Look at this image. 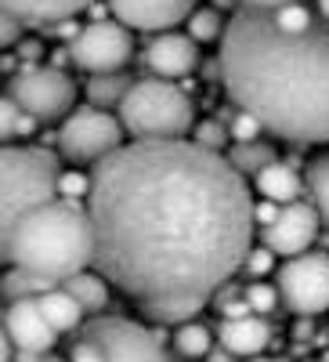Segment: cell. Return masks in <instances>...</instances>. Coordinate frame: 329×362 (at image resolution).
Here are the masks:
<instances>
[{
	"mask_svg": "<svg viewBox=\"0 0 329 362\" xmlns=\"http://www.w3.org/2000/svg\"><path fill=\"white\" fill-rule=\"evenodd\" d=\"M58 153L47 145H0V264H11V235L40 203L58 199Z\"/></svg>",
	"mask_w": 329,
	"mask_h": 362,
	"instance_id": "4",
	"label": "cell"
},
{
	"mask_svg": "<svg viewBox=\"0 0 329 362\" xmlns=\"http://www.w3.org/2000/svg\"><path fill=\"white\" fill-rule=\"evenodd\" d=\"M15 47H18V51H15L18 66H40V58H44V51H47V47H44V40H37V37H33V40L22 37Z\"/></svg>",
	"mask_w": 329,
	"mask_h": 362,
	"instance_id": "32",
	"label": "cell"
},
{
	"mask_svg": "<svg viewBox=\"0 0 329 362\" xmlns=\"http://www.w3.org/2000/svg\"><path fill=\"white\" fill-rule=\"evenodd\" d=\"M221 83L264 134L293 145H329V22L282 33L268 11L235 8L221 51Z\"/></svg>",
	"mask_w": 329,
	"mask_h": 362,
	"instance_id": "2",
	"label": "cell"
},
{
	"mask_svg": "<svg viewBox=\"0 0 329 362\" xmlns=\"http://www.w3.org/2000/svg\"><path fill=\"white\" fill-rule=\"evenodd\" d=\"M318 214L308 199H297L289 206H279V214L272 225L261 228V247L272 250L275 257L289 261V257H301L308 254V247L318 239Z\"/></svg>",
	"mask_w": 329,
	"mask_h": 362,
	"instance_id": "11",
	"label": "cell"
},
{
	"mask_svg": "<svg viewBox=\"0 0 329 362\" xmlns=\"http://www.w3.org/2000/svg\"><path fill=\"white\" fill-rule=\"evenodd\" d=\"M109 15L131 33H170L199 8V0H105Z\"/></svg>",
	"mask_w": 329,
	"mask_h": 362,
	"instance_id": "12",
	"label": "cell"
},
{
	"mask_svg": "<svg viewBox=\"0 0 329 362\" xmlns=\"http://www.w3.org/2000/svg\"><path fill=\"white\" fill-rule=\"evenodd\" d=\"M225 127H228L232 145H246V141H261V138H264V127L257 124L250 112H243V109H232V116H228Z\"/></svg>",
	"mask_w": 329,
	"mask_h": 362,
	"instance_id": "30",
	"label": "cell"
},
{
	"mask_svg": "<svg viewBox=\"0 0 329 362\" xmlns=\"http://www.w3.org/2000/svg\"><path fill=\"white\" fill-rule=\"evenodd\" d=\"M275 268V254L272 250H264V247H250V254L243 257V264H239V276H246V279H253V283H261L268 272Z\"/></svg>",
	"mask_w": 329,
	"mask_h": 362,
	"instance_id": "31",
	"label": "cell"
},
{
	"mask_svg": "<svg viewBox=\"0 0 329 362\" xmlns=\"http://www.w3.org/2000/svg\"><path fill=\"white\" fill-rule=\"evenodd\" d=\"M228 167L239 174V177H257L264 167H272L279 160L275 153V145L272 141H246V145H228V153H225Z\"/></svg>",
	"mask_w": 329,
	"mask_h": 362,
	"instance_id": "20",
	"label": "cell"
},
{
	"mask_svg": "<svg viewBox=\"0 0 329 362\" xmlns=\"http://www.w3.org/2000/svg\"><path fill=\"white\" fill-rule=\"evenodd\" d=\"M253 189L261 199L275 203V206H289L297 199H304V177L297 174L293 163L286 160H275L272 167H264L257 177H253Z\"/></svg>",
	"mask_w": 329,
	"mask_h": 362,
	"instance_id": "17",
	"label": "cell"
},
{
	"mask_svg": "<svg viewBox=\"0 0 329 362\" xmlns=\"http://www.w3.org/2000/svg\"><path fill=\"white\" fill-rule=\"evenodd\" d=\"M80 29H83V25H80L76 18H66V22H51V25H44V33H51V37H58V40H73Z\"/></svg>",
	"mask_w": 329,
	"mask_h": 362,
	"instance_id": "34",
	"label": "cell"
},
{
	"mask_svg": "<svg viewBox=\"0 0 329 362\" xmlns=\"http://www.w3.org/2000/svg\"><path fill=\"white\" fill-rule=\"evenodd\" d=\"M243 362H289L282 355H253V358H243Z\"/></svg>",
	"mask_w": 329,
	"mask_h": 362,
	"instance_id": "44",
	"label": "cell"
},
{
	"mask_svg": "<svg viewBox=\"0 0 329 362\" xmlns=\"http://www.w3.org/2000/svg\"><path fill=\"white\" fill-rule=\"evenodd\" d=\"M214 344H217L214 329L206 322H199V319H189L181 326H174V334H170V351L181 355V358H203Z\"/></svg>",
	"mask_w": 329,
	"mask_h": 362,
	"instance_id": "22",
	"label": "cell"
},
{
	"mask_svg": "<svg viewBox=\"0 0 329 362\" xmlns=\"http://www.w3.org/2000/svg\"><path fill=\"white\" fill-rule=\"evenodd\" d=\"M214 11H235V0H210Z\"/></svg>",
	"mask_w": 329,
	"mask_h": 362,
	"instance_id": "43",
	"label": "cell"
},
{
	"mask_svg": "<svg viewBox=\"0 0 329 362\" xmlns=\"http://www.w3.org/2000/svg\"><path fill=\"white\" fill-rule=\"evenodd\" d=\"M217 344L232 351L235 358H253L264 355V348L272 344V322L261 315H243V319H221L217 326Z\"/></svg>",
	"mask_w": 329,
	"mask_h": 362,
	"instance_id": "15",
	"label": "cell"
},
{
	"mask_svg": "<svg viewBox=\"0 0 329 362\" xmlns=\"http://www.w3.org/2000/svg\"><path fill=\"white\" fill-rule=\"evenodd\" d=\"M4 329H8V341H11L15 355H44V351H54V344H58V334L44 319L37 297L33 300H11L4 308Z\"/></svg>",
	"mask_w": 329,
	"mask_h": 362,
	"instance_id": "14",
	"label": "cell"
},
{
	"mask_svg": "<svg viewBox=\"0 0 329 362\" xmlns=\"http://www.w3.org/2000/svg\"><path fill=\"white\" fill-rule=\"evenodd\" d=\"M22 33H25V25L0 11V47H15V44L22 40Z\"/></svg>",
	"mask_w": 329,
	"mask_h": 362,
	"instance_id": "33",
	"label": "cell"
},
{
	"mask_svg": "<svg viewBox=\"0 0 329 362\" xmlns=\"http://www.w3.org/2000/svg\"><path fill=\"white\" fill-rule=\"evenodd\" d=\"M87 196H91V174H83V170H62L58 174V199L83 206Z\"/></svg>",
	"mask_w": 329,
	"mask_h": 362,
	"instance_id": "29",
	"label": "cell"
},
{
	"mask_svg": "<svg viewBox=\"0 0 329 362\" xmlns=\"http://www.w3.org/2000/svg\"><path fill=\"white\" fill-rule=\"evenodd\" d=\"M69 62H73V58H69V47H54V51H51V69H62V73H66Z\"/></svg>",
	"mask_w": 329,
	"mask_h": 362,
	"instance_id": "39",
	"label": "cell"
},
{
	"mask_svg": "<svg viewBox=\"0 0 329 362\" xmlns=\"http://www.w3.org/2000/svg\"><path fill=\"white\" fill-rule=\"evenodd\" d=\"M275 290L282 308L293 315L315 319L329 312V254L325 250H308L301 257H289L275 272Z\"/></svg>",
	"mask_w": 329,
	"mask_h": 362,
	"instance_id": "9",
	"label": "cell"
},
{
	"mask_svg": "<svg viewBox=\"0 0 329 362\" xmlns=\"http://www.w3.org/2000/svg\"><path fill=\"white\" fill-rule=\"evenodd\" d=\"M11 264L54 286L87 272L95 264V228L87 206L51 199L29 210L11 235Z\"/></svg>",
	"mask_w": 329,
	"mask_h": 362,
	"instance_id": "3",
	"label": "cell"
},
{
	"mask_svg": "<svg viewBox=\"0 0 329 362\" xmlns=\"http://www.w3.org/2000/svg\"><path fill=\"white\" fill-rule=\"evenodd\" d=\"M95 0H0V11L11 15L22 25H51V22H66L87 11Z\"/></svg>",
	"mask_w": 329,
	"mask_h": 362,
	"instance_id": "16",
	"label": "cell"
},
{
	"mask_svg": "<svg viewBox=\"0 0 329 362\" xmlns=\"http://www.w3.org/2000/svg\"><path fill=\"white\" fill-rule=\"evenodd\" d=\"M315 15H318L322 22H329V0H315Z\"/></svg>",
	"mask_w": 329,
	"mask_h": 362,
	"instance_id": "42",
	"label": "cell"
},
{
	"mask_svg": "<svg viewBox=\"0 0 329 362\" xmlns=\"http://www.w3.org/2000/svg\"><path fill=\"white\" fill-rule=\"evenodd\" d=\"M199 66V44L189 33H156L141 51V69L156 80H181Z\"/></svg>",
	"mask_w": 329,
	"mask_h": 362,
	"instance_id": "13",
	"label": "cell"
},
{
	"mask_svg": "<svg viewBox=\"0 0 329 362\" xmlns=\"http://www.w3.org/2000/svg\"><path fill=\"white\" fill-rule=\"evenodd\" d=\"M203 358H206V362H235V355H232V351H225L221 344H214V348L206 351Z\"/></svg>",
	"mask_w": 329,
	"mask_h": 362,
	"instance_id": "40",
	"label": "cell"
},
{
	"mask_svg": "<svg viewBox=\"0 0 329 362\" xmlns=\"http://www.w3.org/2000/svg\"><path fill=\"white\" fill-rule=\"evenodd\" d=\"M134 76L131 73H95V76H87L83 83V95H87V105H95V109H119V102L127 98V90H131Z\"/></svg>",
	"mask_w": 329,
	"mask_h": 362,
	"instance_id": "18",
	"label": "cell"
},
{
	"mask_svg": "<svg viewBox=\"0 0 329 362\" xmlns=\"http://www.w3.org/2000/svg\"><path fill=\"white\" fill-rule=\"evenodd\" d=\"M243 297H246L250 312H253V315H261V319L275 315V312L282 308V300H279V290H275V283H264V279H261V283H246Z\"/></svg>",
	"mask_w": 329,
	"mask_h": 362,
	"instance_id": "28",
	"label": "cell"
},
{
	"mask_svg": "<svg viewBox=\"0 0 329 362\" xmlns=\"http://www.w3.org/2000/svg\"><path fill=\"white\" fill-rule=\"evenodd\" d=\"M62 290L76 300L83 315H95V312L109 308V283L98 276V272H91V268L80 272V276H73V279H66Z\"/></svg>",
	"mask_w": 329,
	"mask_h": 362,
	"instance_id": "21",
	"label": "cell"
},
{
	"mask_svg": "<svg viewBox=\"0 0 329 362\" xmlns=\"http://www.w3.org/2000/svg\"><path fill=\"white\" fill-rule=\"evenodd\" d=\"M37 305H40L44 319L54 326V334H58V337H62V334H73V329H80V322H83L80 305H76V300H73L62 286H54V290L40 293V297H37Z\"/></svg>",
	"mask_w": 329,
	"mask_h": 362,
	"instance_id": "19",
	"label": "cell"
},
{
	"mask_svg": "<svg viewBox=\"0 0 329 362\" xmlns=\"http://www.w3.org/2000/svg\"><path fill=\"white\" fill-rule=\"evenodd\" d=\"M11 362H69V358L54 355V351H44V355H15Z\"/></svg>",
	"mask_w": 329,
	"mask_h": 362,
	"instance_id": "38",
	"label": "cell"
},
{
	"mask_svg": "<svg viewBox=\"0 0 329 362\" xmlns=\"http://www.w3.org/2000/svg\"><path fill=\"white\" fill-rule=\"evenodd\" d=\"M47 290H54V283H44V279L29 276V272H22L15 264L0 276V297H4L8 305H11V300H33V297L47 293Z\"/></svg>",
	"mask_w": 329,
	"mask_h": 362,
	"instance_id": "24",
	"label": "cell"
},
{
	"mask_svg": "<svg viewBox=\"0 0 329 362\" xmlns=\"http://www.w3.org/2000/svg\"><path fill=\"white\" fill-rule=\"evenodd\" d=\"M189 141H196L199 148H206V153H217V156H225V153H228V145H232L228 127L221 124L217 116H214V119H203V124H196Z\"/></svg>",
	"mask_w": 329,
	"mask_h": 362,
	"instance_id": "27",
	"label": "cell"
},
{
	"mask_svg": "<svg viewBox=\"0 0 329 362\" xmlns=\"http://www.w3.org/2000/svg\"><path fill=\"white\" fill-rule=\"evenodd\" d=\"M282 4H304V0H235V8H253V11H272Z\"/></svg>",
	"mask_w": 329,
	"mask_h": 362,
	"instance_id": "36",
	"label": "cell"
},
{
	"mask_svg": "<svg viewBox=\"0 0 329 362\" xmlns=\"http://www.w3.org/2000/svg\"><path fill=\"white\" fill-rule=\"evenodd\" d=\"M189 37L196 40V44H210V40H221L225 37V25H228V18L221 15V11H214L210 4L206 8H196L192 15H189Z\"/></svg>",
	"mask_w": 329,
	"mask_h": 362,
	"instance_id": "26",
	"label": "cell"
},
{
	"mask_svg": "<svg viewBox=\"0 0 329 362\" xmlns=\"http://www.w3.org/2000/svg\"><path fill=\"white\" fill-rule=\"evenodd\" d=\"M116 119L131 141H181L196 127V105L181 83L141 76L119 102Z\"/></svg>",
	"mask_w": 329,
	"mask_h": 362,
	"instance_id": "5",
	"label": "cell"
},
{
	"mask_svg": "<svg viewBox=\"0 0 329 362\" xmlns=\"http://www.w3.org/2000/svg\"><path fill=\"white\" fill-rule=\"evenodd\" d=\"M304 199L315 206L318 221L329 228V153L315 156L304 167Z\"/></svg>",
	"mask_w": 329,
	"mask_h": 362,
	"instance_id": "23",
	"label": "cell"
},
{
	"mask_svg": "<svg viewBox=\"0 0 329 362\" xmlns=\"http://www.w3.org/2000/svg\"><path fill=\"white\" fill-rule=\"evenodd\" d=\"M69 362H177L163 329L124 315H95L69 348Z\"/></svg>",
	"mask_w": 329,
	"mask_h": 362,
	"instance_id": "6",
	"label": "cell"
},
{
	"mask_svg": "<svg viewBox=\"0 0 329 362\" xmlns=\"http://www.w3.org/2000/svg\"><path fill=\"white\" fill-rule=\"evenodd\" d=\"M119 145H124L119 119L105 109H95V105H76L54 134L58 156H66L76 167H98Z\"/></svg>",
	"mask_w": 329,
	"mask_h": 362,
	"instance_id": "8",
	"label": "cell"
},
{
	"mask_svg": "<svg viewBox=\"0 0 329 362\" xmlns=\"http://www.w3.org/2000/svg\"><path fill=\"white\" fill-rule=\"evenodd\" d=\"M293 334H297V337H311V334H315V322L301 315V322H297V329H293Z\"/></svg>",
	"mask_w": 329,
	"mask_h": 362,
	"instance_id": "41",
	"label": "cell"
},
{
	"mask_svg": "<svg viewBox=\"0 0 329 362\" xmlns=\"http://www.w3.org/2000/svg\"><path fill=\"white\" fill-rule=\"evenodd\" d=\"M4 95L37 124H62L76 109V80L51 66H18Z\"/></svg>",
	"mask_w": 329,
	"mask_h": 362,
	"instance_id": "7",
	"label": "cell"
},
{
	"mask_svg": "<svg viewBox=\"0 0 329 362\" xmlns=\"http://www.w3.org/2000/svg\"><path fill=\"white\" fill-rule=\"evenodd\" d=\"M279 214V206L275 203H268V199H257L253 203V228H264V225H272Z\"/></svg>",
	"mask_w": 329,
	"mask_h": 362,
	"instance_id": "35",
	"label": "cell"
},
{
	"mask_svg": "<svg viewBox=\"0 0 329 362\" xmlns=\"http://www.w3.org/2000/svg\"><path fill=\"white\" fill-rule=\"evenodd\" d=\"M40 124L33 116H25L8 95H0V145H15L18 138H29Z\"/></svg>",
	"mask_w": 329,
	"mask_h": 362,
	"instance_id": "25",
	"label": "cell"
},
{
	"mask_svg": "<svg viewBox=\"0 0 329 362\" xmlns=\"http://www.w3.org/2000/svg\"><path fill=\"white\" fill-rule=\"evenodd\" d=\"M95 272L160 326L196 319L253 247V196L196 141H124L91 167Z\"/></svg>",
	"mask_w": 329,
	"mask_h": 362,
	"instance_id": "1",
	"label": "cell"
},
{
	"mask_svg": "<svg viewBox=\"0 0 329 362\" xmlns=\"http://www.w3.org/2000/svg\"><path fill=\"white\" fill-rule=\"evenodd\" d=\"M73 66L87 76L95 73H119L134 58V33L116 18H95L66 44Z\"/></svg>",
	"mask_w": 329,
	"mask_h": 362,
	"instance_id": "10",
	"label": "cell"
},
{
	"mask_svg": "<svg viewBox=\"0 0 329 362\" xmlns=\"http://www.w3.org/2000/svg\"><path fill=\"white\" fill-rule=\"evenodd\" d=\"M308 362H315V358H308Z\"/></svg>",
	"mask_w": 329,
	"mask_h": 362,
	"instance_id": "45",
	"label": "cell"
},
{
	"mask_svg": "<svg viewBox=\"0 0 329 362\" xmlns=\"http://www.w3.org/2000/svg\"><path fill=\"white\" fill-rule=\"evenodd\" d=\"M15 358V348L8 341V329H4V312H0V362H11Z\"/></svg>",
	"mask_w": 329,
	"mask_h": 362,
	"instance_id": "37",
	"label": "cell"
}]
</instances>
